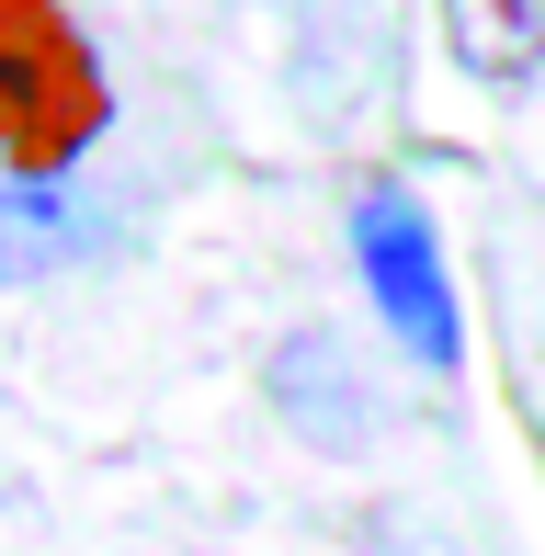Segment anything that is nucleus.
<instances>
[{
  "label": "nucleus",
  "instance_id": "1",
  "mask_svg": "<svg viewBox=\"0 0 545 556\" xmlns=\"http://www.w3.org/2000/svg\"><path fill=\"white\" fill-rule=\"evenodd\" d=\"M114 125V80L80 46L58 0H0V160L12 170H80Z\"/></svg>",
  "mask_w": 545,
  "mask_h": 556
},
{
  "label": "nucleus",
  "instance_id": "2",
  "mask_svg": "<svg viewBox=\"0 0 545 556\" xmlns=\"http://www.w3.org/2000/svg\"><path fill=\"white\" fill-rule=\"evenodd\" d=\"M341 239H353V273H364L376 330L398 341L420 375H455L466 364V307H455V262H443L420 193L409 182H364L353 216H341Z\"/></svg>",
  "mask_w": 545,
  "mask_h": 556
},
{
  "label": "nucleus",
  "instance_id": "3",
  "mask_svg": "<svg viewBox=\"0 0 545 556\" xmlns=\"http://www.w3.org/2000/svg\"><path fill=\"white\" fill-rule=\"evenodd\" d=\"M262 397H272V420H284L307 454H364L386 432V409H376V387H364V364H353V341H330V330H295V341H272V364H262Z\"/></svg>",
  "mask_w": 545,
  "mask_h": 556
},
{
  "label": "nucleus",
  "instance_id": "4",
  "mask_svg": "<svg viewBox=\"0 0 545 556\" xmlns=\"http://www.w3.org/2000/svg\"><path fill=\"white\" fill-rule=\"evenodd\" d=\"M114 250L103 193H80V170H12L0 160V285H58V273H91Z\"/></svg>",
  "mask_w": 545,
  "mask_h": 556
},
{
  "label": "nucleus",
  "instance_id": "5",
  "mask_svg": "<svg viewBox=\"0 0 545 556\" xmlns=\"http://www.w3.org/2000/svg\"><path fill=\"white\" fill-rule=\"evenodd\" d=\"M443 46H455L466 80L523 91L545 68V0H443Z\"/></svg>",
  "mask_w": 545,
  "mask_h": 556
}]
</instances>
